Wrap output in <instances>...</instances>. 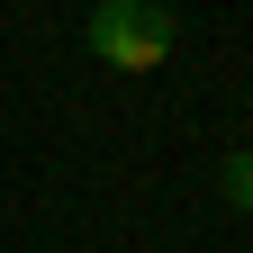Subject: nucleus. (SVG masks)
Wrapping results in <instances>:
<instances>
[{"label":"nucleus","instance_id":"1","mask_svg":"<svg viewBox=\"0 0 253 253\" xmlns=\"http://www.w3.org/2000/svg\"><path fill=\"white\" fill-rule=\"evenodd\" d=\"M181 37V18H172V0H100V9L82 18V45L109 63V73H154V63L172 54Z\"/></svg>","mask_w":253,"mask_h":253},{"label":"nucleus","instance_id":"2","mask_svg":"<svg viewBox=\"0 0 253 253\" xmlns=\"http://www.w3.org/2000/svg\"><path fill=\"white\" fill-rule=\"evenodd\" d=\"M217 190H226V208H244V217H253V154H226Z\"/></svg>","mask_w":253,"mask_h":253}]
</instances>
